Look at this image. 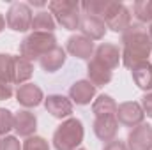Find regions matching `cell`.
Instances as JSON below:
<instances>
[{
	"instance_id": "cell-12",
	"label": "cell",
	"mask_w": 152,
	"mask_h": 150,
	"mask_svg": "<svg viewBox=\"0 0 152 150\" xmlns=\"http://www.w3.org/2000/svg\"><path fill=\"white\" fill-rule=\"evenodd\" d=\"M16 101L23 108H37L39 104L44 101V95H42V90L36 83H25V85L18 87Z\"/></svg>"
},
{
	"instance_id": "cell-11",
	"label": "cell",
	"mask_w": 152,
	"mask_h": 150,
	"mask_svg": "<svg viewBox=\"0 0 152 150\" xmlns=\"http://www.w3.org/2000/svg\"><path fill=\"white\" fill-rule=\"evenodd\" d=\"M94 51H96L94 42L90 39L83 37L81 34L80 36L78 34L71 36V37L67 39V42H66V53L73 55V57L80 58V60H90L92 55H94Z\"/></svg>"
},
{
	"instance_id": "cell-18",
	"label": "cell",
	"mask_w": 152,
	"mask_h": 150,
	"mask_svg": "<svg viewBox=\"0 0 152 150\" xmlns=\"http://www.w3.org/2000/svg\"><path fill=\"white\" fill-rule=\"evenodd\" d=\"M87 76H88V81L94 87H104V85H108L112 81L113 71H110L103 64H99L94 58H90L88 60V66H87Z\"/></svg>"
},
{
	"instance_id": "cell-23",
	"label": "cell",
	"mask_w": 152,
	"mask_h": 150,
	"mask_svg": "<svg viewBox=\"0 0 152 150\" xmlns=\"http://www.w3.org/2000/svg\"><path fill=\"white\" fill-rule=\"evenodd\" d=\"M108 4H110V0H83V2L80 4V7H81L83 14L97 16V18L103 20L104 12H106V9H108Z\"/></svg>"
},
{
	"instance_id": "cell-25",
	"label": "cell",
	"mask_w": 152,
	"mask_h": 150,
	"mask_svg": "<svg viewBox=\"0 0 152 150\" xmlns=\"http://www.w3.org/2000/svg\"><path fill=\"white\" fill-rule=\"evenodd\" d=\"M12 69H14V57L9 53H0V81L11 85L12 83Z\"/></svg>"
},
{
	"instance_id": "cell-15",
	"label": "cell",
	"mask_w": 152,
	"mask_h": 150,
	"mask_svg": "<svg viewBox=\"0 0 152 150\" xmlns=\"http://www.w3.org/2000/svg\"><path fill=\"white\" fill-rule=\"evenodd\" d=\"M37 129V117L28 110H20L14 113V131L21 138H30L36 134Z\"/></svg>"
},
{
	"instance_id": "cell-6",
	"label": "cell",
	"mask_w": 152,
	"mask_h": 150,
	"mask_svg": "<svg viewBox=\"0 0 152 150\" xmlns=\"http://www.w3.org/2000/svg\"><path fill=\"white\" fill-rule=\"evenodd\" d=\"M32 9L25 2H12L5 14V25L14 32H27L32 27Z\"/></svg>"
},
{
	"instance_id": "cell-20",
	"label": "cell",
	"mask_w": 152,
	"mask_h": 150,
	"mask_svg": "<svg viewBox=\"0 0 152 150\" xmlns=\"http://www.w3.org/2000/svg\"><path fill=\"white\" fill-rule=\"evenodd\" d=\"M34 74V66L30 60L23 58L21 55L14 57V69H12V83L14 85H25Z\"/></svg>"
},
{
	"instance_id": "cell-28",
	"label": "cell",
	"mask_w": 152,
	"mask_h": 150,
	"mask_svg": "<svg viewBox=\"0 0 152 150\" xmlns=\"http://www.w3.org/2000/svg\"><path fill=\"white\" fill-rule=\"evenodd\" d=\"M0 150H21V143L16 136H4L0 140Z\"/></svg>"
},
{
	"instance_id": "cell-1",
	"label": "cell",
	"mask_w": 152,
	"mask_h": 150,
	"mask_svg": "<svg viewBox=\"0 0 152 150\" xmlns=\"http://www.w3.org/2000/svg\"><path fill=\"white\" fill-rule=\"evenodd\" d=\"M122 64L127 69L147 62L152 53V37L142 25H131L122 34Z\"/></svg>"
},
{
	"instance_id": "cell-5",
	"label": "cell",
	"mask_w": 152,
	"mask_h": 150,
	"mask_svg": "<svg viewBox=\"0 0 152 150\" xmlns=\"http://www.w3.org/2000/svg\"><path fill=\"white\" fill-rule=\"evenodd\" d=\"M103 21H104L106 28H110L112 32L124 34L131 27V12H129V9L122 2L110 0L108 9H106V12L103 16Z\"/></svg>"
},
{
	"instance_id": "cell-26",
	"label": "cell",
	"mask_w": 152,
	"mask_h": 150,
	"mask_svg": "<svg viewBox=\"0 0 152 150\" xmlns=\"http://www.w3.org/2000/svg\"><path fill=\"white\" fill-rule=\"evenodd\" d=\"M14 129V115L7 108H0V136H7Z\"/></svg>"
},
{
	"instance_id": "cell-27",
	"label": "cell",
	"mask_w": 152,
	"mask_h": 150,
	"mask_svg": "<svg viewBox=\"0 0 152 150\" xmlns=\"http://www.w3.org/2000/svg\"><path fill=\"white\" fill-rule=\"evenodd\" d=\"M21 150H50V143L42 138V136H30V138H25Z\"/></svg>"
},
{
	"instance_id": "cell-10",
	"label": "cell",
	"mask_w": 152,
	"mask_h": 150,
	"mask_svg": "<svg viewBox=\"0 0 152 150\" xmlns=\"http://www.w3.org/2000/svg\"><path fill=\"white\" fill-rule=\"evenodd\" d=\"M92 58H94L96 62L103 64L104 67H108L110 71L117 69L118 64L122 62V55H120L118 46H117V44H112V42H101V44L96 48Z\"/></svg>"
},
{
	"instance_id": "cell-7",
	"label": "cell",
	"mask_w": 152,
	"mask_h": 150,
	"mask_svg": "<svg viewBox=\"0 0 152 150\" xmlns=\"http://www.w3.org/2000/svg\"><path fill=\"white\" fill-rule=\"evenodd\" d=\"M143 118H145V113L142 110V104L136 101H126L117 108V120L126 127H136L143 124Z\"/></svg>"
},
{
	"instance_id": "cell-8",
	"label": "cell",
	"mask_w": 152,
	"mask_h": 150,
	"mask_svg": "<svg viewBox=\"0 0 152 150\" xmlns=\"http://www.w3.org/2000/svg\"><path fill=\"white\" fill-rule=\"evenodd\" d=\"M126 145L129 150H152V125L140 124L127 134Z\"/></svg>"
},
{
	"instance_id": "cell-29",
	"label": "cell",
	"mask_w": 152,
	"mask_h": 150,
	"mask_svg": "<svg viewBox=\"0 0 152 150\" xmlns=\"http://www.w3.org/2000/svg\"><path fill=\"white\" fill-rule=\"evenodd\" d=\"M140 104H142L143 113L152 118V92H147V94L142 97V103H140Z\"/></svg>"
},
{
	"instance_id": "cell-3",
	"label": "cell",
	"mask_w": 152,
	"mask_h": 150,
	"mask_svg": "<svg viewBox=\"0 0 152 150\" xmlns=\"http://www.w3.org/2000/svg\"><path fill=\"white\" fill-rule=\"evenodd\" d=\"M57 46V37L50 32H30L20 42V55L27 60H39Z\"/></svg>"
},
{
	"instance_id": "cell-2",
	"label": "cell",
	"mask_w": 152,
	"mask_h": 150,
	"mask_svg": "<svg viewBox=\"0 0 152 150\" xmlns=\"http://www.w3.org/2000/svg\"><path fill=\"white\" fill-rule=\"evenodd\" d=\"M85 136V129L80 118L69 117L62 120V124L53 133V147L55 150H78Z\"/></svg>"
},
{
	"instance_id": "cell-4",
	"label": "cell",
	"mask_w": 152,
	"mask_h": 150,
	"mask_svg": "<svg viewBox=\"0 0 152 150\" xmlns=\"http://www.w3.org/2000/svg\"><path fill=\"white\" fill-rule=\"evenodd\" d=\"M48 11L53 14L55 21L58 25H62L66 30L80 28V20H81L80 2H76V0H51L48 4Z\"/></svg>"
},
{
	"instance_id": "cell-35",
	"label": "cell",
	"mask_w": 152,
	"mask_h": 150,
	"mask_svg": "<svg viewBox=\"0 0 152 150\" xmlns=\"http://www.w3.org/2000/svg\"><path fill=\"white\" fill-rule=\"evenodd\" d=\"M78 150H87V149H78Z\"/></svg>"
},
{
	"instance_id": "cell-21",
	"label": "cell",
	"mask_w": 152,
	"mask_h": 150,
	"mask_svg": "<svg viewBox=\"0 0 152 150\" xmlns=\"http://www.w3.org/2000/svg\"><path fill=\"white\" fill-rule=\"evenodd\" d=\"M117 108H118V104L108 94L97 95V99H94V103H92V113L96 115V118L97 117H112V115L117 117Z\"/></svg>"
},
{
	"instance_id": "cell-32",
	"label": "cell",
	"mask_w": 152,
	"mask_h": 150,
	"mask_svg": "<svg viewBox=\"0 0 152 150\" xmlns=\"http://www.w3.org/2000/svg\"><path fill=\"white\" fill-rule=\"evenodd\" d=\"M28 5H30V7H32V5H36V7H42V5H46V2H34V0H30V2H28Z\"/></svg>"
},
{
	"instance_id": "cell-24",
	"label": "cell",
	"mask_w": 152,
	"mask_h": 150,
	"mask_svg": "<svg viewBox=\"0 0 152 150\" xmlns=\"http://www.w3.org/2000/svg\"><path fill=\"white\" fill-rule=\"evenodd\" d=\"M133 12L140 23L152 25V0H136L133 4Z\"/></svg>"
},
{
	"instance_id": "cell-34",
	"label": "cell",
	"mask_w": 152,
	"mask_h": 150,
	"mask_svg": "<svg viewBox=\"0 0 152 150\" xmlns=\"http://www.w3.org/2000/svg\"><path fill=\"white\" fill-rule=\"evenodd\" d=\"M149 36L152 37V25H151V28H149Z\"/></svg>"
},
{
	"instance_id": "cell-31",
	"label": "cell",
	"mask_w": 152,
	"mask_h": 150,
	"mask_svg": "<svg viewBox=\"0 0 152 150\" xmlns=\"http://www.w3.org/2000/svg\"><path fill=\"white\" fill-rule=\"evenodd\" d=\"M103 150H129V149H127V145H126L124 141H120V140H113V141L104 143Z\"/></svg>"
},
{
	"instance_id": "cell-16",
	"label": "cell",
	"mask_w": 152,
	"mask_h": 150,
	"mask_svg": "<svg viewBox=\"0 0 152 150\" xmlns=\"http://www.w3.org/2000/svg\"><path fill=\"white\" fill-rule=\"evenodd\" d=\"M94 134L101 140V141H113L117 133H118V120L117 117H97L94 120Z\"/></svg>"
},
{
	"instance_id": "cell-22",
	"label": "cell",
	"mask_w": 152,
	"mask_h": 150,
	"mask_svg": "<svg viewBox=\"0 0 152 150\" xmlns=\"http://www.w3.org/2000/svg\"><path fill=\"white\" fill-rule=\"evenodd\" d=\"M55 27H57V21H55L53 14L50 11H41L37 14H34L30 30L32 32H50V34H53Z\"/></svg>"
},
{
	"instance_id": "cell-9",
	"label": "cell",
	"mask_w": 152,
	"mask_h": 150,
	"mask_svg": "<svg viewBox=\"0 0 152 150\" xmlns=\"http://www.w3.org/2000/svg\"><path fill=\"white\" fill-rule=\"evenodd\" d=\"M44 108L55 118H69L73 113V101L62 94H50L48 97H44Z\"/></svg>"
},
{
	"instance_id": "cell-14",
	"label": "cell",
	"mask_w": 152,
	"mask_h": 150,
	"mask_svg": "<svg viewBox=\"0 0 152 150\" xmlns=\"http://www.w3.org/2000/svg\"><path fill=\"white\" fill-rule=\"evenodd\" d=\"M80 30H81L83 37L90 39V41H101L106 34V25L97 16L83 14L81 20H80Z\"/></svg>"
},
{
	"instance_id": "cell-33",
	"label": "cell",
	"mask_w": 152,
	"mask_h": 150,
	"mask_svg": "<svg viewBox=\"0 0 152 150\" xmlns=\"http://www.w3.org/2000/svg\"><path fill=\"white\" fill-rule=\"evenodd\" d=\"M4 28H5V18H4V16L0 14V32H2Z\"/></svg>"
},
{
	"instance_id": "cell-30",
	"label": "cell",
	"mask_w": 152,
	"mask_h": 150,
	"mask_svg": "<svg viewBox=\"0 0 152 150\" xmlns=\"http://www.w3.org/2000/svg\"><path fill=\"white\" fill-rule=\"evenodd\" d=\"M12 95V85H7L4 81H0V101H7Z\"/></svg>"
},
{
	"instance_id": "cell-19",
	"label": "cell",
	"mask_w": 152,
	"mask_h": 150,
	"mask_svg": "<svg viewBox=\"0 0 152 150\" xmlns=\"http://www.w3.org/2000/svg\"><path fill=\"white\" fill-rule=\"evenodd\" d=\"M131 76H133V81L134 85L140 88V90H145V92H152V64L147 62H142L138 66H134L131 69Z\"/></svg>"
},
{
	"instance_id": "cell-13",
	"label": "cell",
	"mask_w": 152,
	"mask_h": 150,
	"mask_svg": "<svg viewBox=\"0 0 152 150\" xmlns=\"http://www.w3.org/2000/svg\"><path fill=\"white\" fill-rule=\"evenodd\" d=\"M96 94H97V87H94L88 79H78L69 88V99L76 103L78 106L90 104V101L96 97Z\"/></svg>"
},
{
	"instance_id": "cell-17",
	"label": "cell",
	"mask_w": 152,
	"mask_h": 150,
	"mask_svg": "<svg viewBox=\"0 0 152 150\" xmlns=\"http://www.w3.org/2000/svg\"><path fill=\"white\" fill-rule=\"evenodd\" d=\"M67 60V53H66V48L62 46H55L51 51H48L46 55H42L39 58V64L42 67V71L46 73H57Z\"/></svg>"
}]
</instances>
